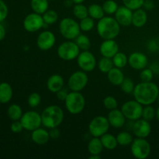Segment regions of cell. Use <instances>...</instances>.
Masks as SVG:
<instances>
[{
  "mask_svg": "<svg viewBox=\"0 0 159 159\" xmlns=\"http://www.w3.org/2000/svg\"><path fill=\"white\" fill-rule=\"evenodd\" d=\"M77 63L79 68L85 72L94 70L96 66V60L93 54L88 51L80 53L77 57Z\"/></svg>",
  "mask_w": 159,
  "mask_h": 159,
  "instance_id": "obj_13",
  "label": "cell"
},
{
  "mask_svg": "<svg viewBox=\"0 0 159 159\" xmlns=\"http://www.w3.org/2000/svg\"><path fill=\"white\" fill-rule=\"evenodd\" d=\"M158 99L159 100V96H158Z\"/></svg>",
  "mask_w": 159,
  "mask_h": 159,
  "instance_id": "obj_55",
  "label": "cell"
},
{
  "mask_svg": "<svg viewBox=\"0 0 159 159\" xmlns=\"http://www.w3.org/2000/svg\"><path fill=\"white\" fill-rule=\"evenodd\" d=\"M143 6L147 10H152V9H153L155 8V3H154V2L152 0H144Z\"/></svg>",
  "mask_w": 159,
  "mask_h": 159,
  "instance_id": "obj_49",
  "label": "cell"
},
{
  "mask_svg": "<svg viewBox=\"0 0 159 159\" xmlns=\"http://www.w3.org/2000/svg\"><path fill=\"white\" fill-rule=\"evenodd\" d=\"M12 88L8 82L0 83V102L2 104L8 103L12 97Z\"/></svg>",
  "mask_w": 159,
  "mask_h": 159,
  "instance_id": "obj_23",
  "label": "cell"
},
{
  "mask_svg": "<svg viewBox=\"0 0 159 159\" xmlns=\"http://www.w3.org/2000/svg\"><path fill=\"white\" fill-rule=\"evenodd\" d=\"M120 31V25L117 20L111 16H104L99 20L97 32L104 40H113L116 38Z\"/></svg>",
  "mask_w": 159,
  "mask_h": 159,
  "instance_id": "obj_2",
  "label": "cell"
},
{
  "mask_svg": "<svg viewBox=\"0 0 159 159\" xmlns=\"http://www.w3.org/2000/svg\"><path fill=\"white\" fill-rule=\"evenodd\" d=\"M148 21V15L145 10L138 9L134 10L132 16V24L136 27L140 28L144 26Z\"/></svg>",
  "mask_w": 159,
  "mask_h": 159,
  "instance_id": "obj_22",
  "label": "cell"
},
{
  "mask_svg": "<svg viewBox=\"0 0 159 159\" xmlns=\"http://www.w3.org/2000/svg\"><path fill=\"white\" fill-rule=\"evenodd\" d=\"M107 78L111 84L113 85H120L124 79V73L119 68H113L108 73Z\"/></svg>",
  "mask_w": 159,
  "mask_h": 159,
  "instance_id": "obj_24",
  "label": "cell"
},
{
  "mask_svg": "<svg viewBox=\"0 0 159 159\" xmlns=\"http://www.w3.org/2000/svg\"><path fill=\"white\" fill-rule=\"evenodd\" d=\"M1 104H2V103H1V102H0V106H1Z\"/></svg>",
  "mask_w": 159,
  "mask_h": 159,
  "instance_id": "obj_56",
  "label": "cell"
},
{
  "mask_svg": "<svg viewBox=\"0 0 159 159\" xmlns=\"http://www.w3.org/2000/svg\"><path fill=\"white\" fill-rule=\"evenodd\" d=\"M107 119H108L110 126L114 128H121L124 127V124H125L126 117L121 110L114 109V110H110Z\"/></svg>",
  "mask_w": 159,
  "mask_h": 159,
  "instance_id": "obj_19",
  "label": "cell"
},
{
  "mask_svg": "<svg viewBox=\"0 0 159 159\" xmlns=\"http://www.w3.org/2000/svg\"><path fill=\"white\" fill-rule=\"evenodd\" d=\"M157 40H152L148 43V48L152 51H157L159 50V45L157 44L158 43Z\"/></svg>",
  "mask_w": 159,
  "mask_h": 159,
  "instance_id": "obj_48",
  "label": "cell"
},
{
  "mask_svg": "<svg viewBox=\"0 0 159 159\" xmlns=\"http://www.w3.org/2000/svg\"><path fill=\"white\" fill-rule=\"evenodd\" d=\"M156 117H157V119L159 120V107H158V108L156 110Z\"/></svg>",
  "mask_w": 159,
  "mask_h": 159,
  "instance_id": "obj_54",
  "label": "cell"
},
{
  "mask_svg": "<svg viewBox=\"0 0 159 159\" xmlns=\"http://www.w3.org/2000/svg\"><path fill=\"white\" fill-rule=\"evenodd\" d=\"M73 14L76 18L79 19V20H82V19L85 18L88 16L89 11L86 6L81 4H76L73 8Z\"/></svg>",
  "mask_w": 159,
  "mask_h": 159,
  "instance_id": "obj_32",
  "label": "cell"
},
{
  "mask_svg": "<svg viewBox=\"0 0 159 159\" xmlns=\"http://www.w3.org/2000/svg\"><path fill=\"white\" fill-rule=\"evenodd\" d=\"M108 119L103 116H98L93 118L89 124V131L92 136L99 138L107 133L110 128Z\"/></svg>",
  "mask_w": 159,
  "mask_h": 159,
  "instance_id": "obj_6",
  "label": "cell"
},
{
  "mask_svg": "<svg viewBox=\"0 0 159 159\" xmlns=\"http://www.w3.org/2000/svg\"><path fill=\"white\" fill-rule=\"evenodd\" d=\"M6 31L5 26L2 24V23H0V41L2 40L3 39L6 37Z\"/></svg>",
  "mask_w": 159,
  "mask_h": 159,
  "instance_id": "obj_50",
  "label": "cell"
},
{
  "mask_svg": "<svg viewBox=\"0 0 159 159\" xmlns=\"http://www.w3.org/2000/svg\"><path fill=\"white\" fill-rule=\"evenodd\" d=\"M7 115L11 120H20V118L23 116L21 107L17 104H12L8 108Z\"/></svg>",
  "mask_w": 159,
  "mask_h": 159,
  "instance_id": "obj_28",
  "label": "cell"
},
{
  "mask_svg": "<svg viewBox=\"0 0 159 159\" xmlns=\"http://www.w3.org/2000/svg\"><path fill=\"white\" fill-rule=\"evenodd\" d=\"M64 119V112L58 106L51 105L46 107L41 113L42 124L47 128L57 127Z\"/></svg>",
  "mask_w": 159,
  "mask_h": 159,
  "instance_id": "obj_3",
  "label": "cell"
},
{
  "mask_svg": "<svg viewBox=\"0 0 159 159\" xmlns=\"http://www.w3.org/2000/svg\"><path fill=\"white\" fill-rule=\"evenodd\" d=\"M50 138H51V137H50L49 132L45 129L40 128V127L33 130L32 134H31L32 141L35 144H39V145L47 144L49 141Z\"/></svg>",
  "mask_w": 159,
  "mask_h": 159,
  "instance_id": "obj_20",
  "label": "cell"
},
{
  "mask_svg": "<svg viewBox=\"0 0 159 159\" xmlns=\"http://www.w3.org/2000/svg\"><path fill=\"white\" fill-rule=\"evenodd\" d=\"M65 107L71 114H79L83 111L85 107V97L80 92H71L68 93L65 100Z\"/></svg>",
  "mask_w": 159,
  "mask_h": 159,
  "instance_id": "obj_4",
  "label": "cell"
},
{
  "mask_svg": "<svg viewBox=\"0 0 159 159\" xmlns=\"http://www.w3.org/2000/svg\"><path fill=\"white\" fill-rule=\"evenodd\" d=\"M113 61L110 57H103L99 62V68L102 72L108 73L113 68Z\"/></svg>",
  "mask_w": 159,
  "mask_h": 159,
  "instance_id": "obj_33",
  "label": "cell"
},
{
  "mask_svg": "<svg viewBox=\"0 0 159 159\" xmlns=\"http://www.w3.org/2000/svg\"><path fill=\"white\" fill-rule=\"evenodd\" d=\"M89 15L94 20H100L102 17H104V12L102 6H99L98 4H92L88 8Z\"/></svg>",
  "mask_w": 159,
  "mask_h": 159,
  "instance_id": "obj_29",
  "label": "cell"
},
{
  "mask_svg": "<svg viewBox=\"0 0 159 159\" xmlns=\"http://www.w3.org/2000/svg\"><path fill=\"white\" fill-rule=\"evenodd\" d=\"M9 13V9L7 5L6 4L3 0H0V23H2L6 17L8 16Z\"/></svg>",
  "mask_w": 159,
  "mask_h": 159,
  "instance_id": "obj_44",
  "label": "cell"
},
{
  "mask_svg": "<svg viewBox=\"0 0 159 159\" xmlns=\"http://www.w3.org/2000/svg\"><path fill=\"white\" fill-rule=\"evenodd\" d=\"M120 88L124 93L130 94V93H133L135 86L131 79L129 78H124V81L120 85Z\"/></svg>",
  "mask_w": 159,
  "mask_h": 159,
  "instance_id": "obj_38",
  "label": "cell"
},
{
  "mask_svg": "<svg viewBox=\"0 0 159 159\" xmlns=\"http://www.w3.org/2000/svg\"><path fill=\"white\" fill-rule=\"evenodd\" d=\"M133 133L137 138H146L149 136L152 131V127L149 121L144 119H138L134 123L132 127Z\"/></svg>",
  "mask_w": 159,
  "mask_h": 159,
  "instance_id": "obj_15",
  "label": "cell"
},
{
  "mask_svg": "<svg viewBox=\"0 0 159 159\" xmlns=\"http://www.w3.org/2000/svg\"><path fill=\"white\" fill-rule=\"evenodd\" d=\"M64 86V79L59 75H53L47 82V87L51 93H57Z\"/></svg>",
  "mask_w": 159,
  "mask_h": 159,
  "instance_id": "obj_21",
  "label": "cell"
},
{
  "mask_svg": "<svg viewBox=\"0 0 159 159\" xmlns=\"http://www.w3.org/2000/svg\"><path fill=\"white\" fill-rule=\"evenodd\" d=\"M71 1L74 3H75V4H81V3L83 2L85 0H71Z\"/></svg>",
  "mask_w": 159,
  "mask_h": 159,
  "instance_id": "obj_53",
  "label": "cell"
},
{
  "mask_svg": "<svg viewBox=\"0 0 159 159\" xmlns=\"http://www.w3.org/2000/svg\"><path fill=\"white\" fill-rule=\"evenodd\" d=\"M132 10L125 6L118 7L117 10L115 12V19L117 20L120 25L124 26H128L132 24Z\"/></svg>",
  "mask_w": 159,
  "mask_h": 159,
  "instance_id": "obj_17",
  "label": "cell"
},
{
  "mask_svg": "<svg viewBox=\"0 0 159 159\" xmlns=\"http://www.w3.org/2000/svg\"><path fill=\"white\" fill-rule=\"evenodd\" d=\"M128 64L134 69L143 70L148 66V59L143 53L134 52L128 57Z\"/></svg>",
  "mask_w": 159,
  "mask_h": 159,
  "instance_id": "obj_16",
  "label": "cell"
},
{
  "mask_svg": "<svg viewBox=\"0 0 159 159\" xmlns=\"http://www.w3.org/2000/svg\"><path fill=\"white\" fill-rule=\"evenodd\" d=\"M151 69L153 71L154 74H159V62H155L152 64Z\"/></svg>",
  "mask_w": 159,
  "mask_h": 159,
  "instance_id": "obj_51",
  "label": "cell"
},
{
  "mask_svg": "<svg viewBox=\"0 0 159 159\" xmlns=\"http://www.w3.org/2000/svg\"><path fill=\"white\" fill-rule=\"evenodd\" d=\"M61 34L68 40L75 39L80 34L81 28L79 23L71 18H64L59 23Z\"/></svg>",
  "mask_w": 159,
  "mask_h": 159,
  "instance_id": "obj_5",
  "label": "cell"
},
{
  "mask_svg": "<svg viewBox=\"0 0 159 159\" xmlns=\"http://www.w3.org/2000/svg\"><path fill=\"white\" fill-rule=\"evenodd\" d=\"M75 39V43H77L80 49L84 50V51H88L91 47V42H90L89 38L87 36L83 35V34H79Z\"/></svg>",
  "mask_w": 159,
  "mask_h": 159,
  "instance_id": "obj_34",
  "label": "cell"
},
{
  "mask_svg": "<svg viewBox=\"0 0 159 159\" xmlns=\"http://www.w3.org/2000/svg\"><path fill=\"white\" fill-rule=\"evenodd\" d=\"M103 105L107 110H112L117 108L118 103L116 99L113 96H109L103 99Z\"/></svg>",
  "mask_w": 159,
  "mask_h": 159,
  "instance_id": "obj_42",
  "label": "cell"
},
{
  "mask_svg": "<svg viewBox=\"0 0 159 159\" xmlns=\"http://www.w3.org/2000/svg\"><path fill=\"white\" fill-rule=\"evenodd\" d=\"M41 102V96L37 93H33L29 96L27 99V102L30 107H37L40 105Z\"/></svg>",
  "mask_w": 159,
  "mask_h": 159,
  "instance_id": "obj_41",
  "label": "cell"
},
{
  "mask_svg": "<svg viewBox=\"0 0 159 159\" xmlns=\"http://www.w3.org/2000/svg\"><path fill=\"white\" fill-rule=\"evenodd\" d=\"M122 1L124 6L131 10L141 9L144 2V0H122Z\"/></svg>",
  "mask_w": 159,
  "mask_h": 159,
  "instance_id": "obj_40",
  "label": "cell"
},
{
  "mask_svg": "<svg viewBox=\"0 0 159 159\" xmlns=\"http://www.w3.org/2000/svg\"><path fill=\"white\" fill-rule=\"evenodd\" d=\"M156 116V110H155L153 107L151 105L147 106L145 108L143 109L142 117L143 119L146 120L148 121H151Z\"/></svg>",
  "mask_w": 159,
  "mask_h": 159,
  "instance_id": "obj_39",
  "label": "cell"
},
{
  "mask_svg": "<svg viewBox=\"0 0 159 159\" xmlns=\"http://www.w3.org/2000/svg\"><path fill=\"white\" fill-rule=\"evenodd\" d=\"M135 100L141 105L148 106L158 100L159 89L152 82H142L135 86L133 92Z\"/></svg>",
  "mask_w": 159,
  "mask_h": 159,
  "instance_id": "obj_1",
  "label": "cell"
},
{
  "mask_svg": "<svg viewBox=\"0 0 159 159\" xmlns=\"http://www.w3.org/2000/svg\"><path fill=\"white\" fill-rule=\"evenodd\" d=\"M50 137L53 139H57L60 137V130L57 128V127H54V128H51V130L49 132Z\"/></svg>",
  "mask_w": 159,
  "mask_h": 159,
  "instance_id": "obj_47",
  "label": "cell"
},
{
  "mask_svg": "<svg viewBox=\"0 0 159 159\" xmlns=\"http://www.w3.org/2000/svg\"><path fill=\"white\" fill-rule=\"evenodd\" d=\"M20 122L23 129L28 131H33L39 128L42 124L41 115L35 111H28L23 114L20 118Z\"/></svg>",
  "mask_w": 159,
  "mask_h": 159,
  "instance_id": "obj_10",
  "label": "cell"
},
{
  "mask_svg": "<svg viewBox=\"0 0 159 159\" xmlns=\"http://www.w3.org/2000/svg\"><path fill=\"white\" fill-rule=\"evenodd\" d=\"M100 140L103 147L108 150H113L117 147L118 142L116 138H115L113 135L110 134L106 133L105 134L101 136Z\"/></svg>",
  "mask_w": 159,
  "mask_h": 159,
  "instance_id": "obj_26",
  "label": "cell"
},
{
  "mask_svg": "<svg viewBox=\"0 0 159 159\" xmlns=\"http://www.w3.org/2000/svg\"><path fill=\"white\" fill-rule=\"evenodd\" d=\"M79 26H80L81 30L85 31V32H88L93 30V28L94 27V20L92 17H85V18L81 20L80 23H79Z\"/></svg>",
  "mask_w": 159,
  "mask_h": 159,
  "instance_id": "obj_37",
  "label": "cell"
},
{
  "mask_svg": "<svg viewBox=\"0 0 159 159\" xmlns=\"http://www.w3.org/2000/svg\"><path fill=\"white\" fill-rule=\"evenodd\" d=\"M103 148L102 141L99 138L94 137L88 144V151L90 155H100Z\"/></svg>",
  "mask_w": 159,
  "mask_h": 159,
  "instance_id": "obj_25",
  "label": "cell"
},
{
  "mask_svg": "<svg viewBox=\"0 0 159 159\" xmlns=\"http://www.w3.org/2000/svg\"><path fill=\"white\" fill-rule=\"evenodd\" d=\"M43 21H44L45 24L48 25H51L54 24V23L57 21V19H58V15H57V12H55L53 9H49V10H47L43 14Z\"/></svg>",
  "mask_w": 159,
  "mask_h": 159,
  "instance_id": "obj_35",
  "label": "cell"
},
{
  "mask_svg": "<svg viewBox=\"0 0 159 159\" xmlns=\"http://www.w3.org/2000/svg\"><path fill=\"white\" fill-rule=\"evenodd\" d=\"M154 72L151 68H144L140 73V79L142 82H152Z\"/></svg>",
  "mask_w": 159,
  "mask_h": 159,
  "instance_id": "obj_43",
  "label": "cell"
},
{
  "mask_svg": "<svg viewBox=\"0 0 159 159\" xmlns=\"http://www.w3.org/2000/svg\"><path fill=\"white\" fill-rule=\"evenodd\" d=\"M113 65L119 68H124L128 62V58L125 54L122 52H117L113 57Z\"/></svg>",
  "mask_w": 159,
  "mask_h": 159,
  "instance_id": "obj_30",
  "label": "cell"
},
{
  "mask_svg": "<svg viewBox=\"0 0 159 159\" xmlns=\"http://www.w3.org/2000/svg\"><path fill=\"white\" fill-rule=\"evenodd\" d=\"M102 9L106 13L110 15L116 12L118 9V5L113 0H107L102 4Z\"/></svg>",
  "mask_w": 159,
  "mask_h": 159,
  "instance_id": "obj_36",
  "label": "cell"
},
{
  "mask_svg": "<svg viewBox=\"0 0 159 159\" xmlns=\"http://www.w3.org/2000/svg\"><path fill=\"white\" fill-rule=\"evenodd\" d=\"M88 80V75L85 71H75L70 76L68 79V88L73 92H80L86 86Z\"/></svg>",
  "mask_w": 159,
  "mask_h": 159,
  "instance_id": "obj_11",
  "label": "cell"
},
{
  "mask_svg": "<svg viewBox=\"0 0 159 159\" xmlns=\"http://www.w3.org/2000/svg\"><path fill=\"white\" fill-rule=\"evenodd\" d=\"M89 158V159H100L101 157L99 156V155H91Z\"/></svg>",
  "mask_w": 159,
  "mask_h": 159,
  "instance_id": "obj_52",
  "label": "cell"
},
{
  "mask_svg": "<svg viewBox=\"0 0 159 159\" xmlns=\"http://www.w3.org/2000/svg\"><path fill=\"white\" fill-rule=\"evenodd\" d=\"M121 111L127 119L137 120L142 116L143 107L137 100L127 101L121 107Z\"/></svg>",
  "mask_w": 159,
  "mask_h": 159,
  "instance_id": "obj_9",
  "label": "cell"
},
{
  "mask_svg": "<svg viewBox=\"0 0 159 159\" xmlns=\"http://www.w3.org/2000/svg\"><path fill=\"white\" fill-rule=\"evenodd\" d=\"M44 24L43 16L37 12L28 14L23 20V27L30 33L37 32L41 29Z\"/></svg>",
  "mask_w": 159,
  "mask_h": 159,
  "instance_id": "obj_12",
  "label": "cell"
},
{
  "mask_svg": "<svg viewBox=\"0 0 159 159\" xmlns=\"http://www.w3.org/2000/svg\"><path fill=\"white\" fill-rule=\"evenodd\" d=\"M101 54L106 57H113V56L119 51V47L117 43L114 40H104L101 43L99 48Z\"/></svg>",
  "mask_w": 159,
  "mask_h": 159,
  "instance_id": "obj_18",
  "label": "cell"
},
{
  "mask_svg": "<svg viewBox=\"0 0 159 159\" xmlns=\"http://www.w3.org/2000/svg\"><path fill=\"white\" fill-rule=\"evenodd\" d=\"M55 41L54 34L51 31L45 30L39 34L37 39V45L41 51H48L54 47Z\"/></svg>",
  "mask_w": 159,
  "mask_h": 159,
  "instance_id": "obj_14",
  "label": "cell"
},
{
  "mask_svg": "<svg viewBox=\"0 0 159 159\" xmlns=\"http://www.w3.org/2000/svg\"><path fill=\"white\" fill-rule=\"evenodd\" d=\"M68 92L67 89H63L62 88L61 89L59 90L58 92L57 93V97L59 100L61 101H65L66 99L67 96L68 95Z\"/></svg>",
  "mask_w": 159,
  "mask_h": 159,
  "instance_id": "obj_46",
  "label": "cell"
},
{
  "mask_svg": "<svg viewBox=\"0 0 159 159\" xmlns=\"http://www.w3.org/2000/svg\"><path fill=\"white\" fill-rule=\"evenodd\" d=\"M80 54V48L75 42L66 41L62 43L57 48L59 57L64 61H72Z\"/></svg>",
  "mask_w": 159,
  "mask_h": 159,
  "instance_id": "obj_8",
  "label": "cell"
},
{
  "mask_svg": "<svg viewBox=\"0 0 159 159\" xmlns=\"http://www.w3.org/2000/svg\"><path fill=\"white\" fill-rule=\"evenodd\" d=\"M151 145L145 138H138L133 141L130 146V151L134 158L145 159L150 155Z\"/></svg>",
  "mask_w": 159,
  "mask_h": 159,
  "instance_id": "obj_7",
  "label": "cell"
},
{
  "mask_svg": "<svg viewBox=\"0 0 159 159\" xmlns=\"http://www.w3.org/2000/svg\"><path fill=\"white\" fill-rule=\"evenodd\" d=\"M10 129L13 133H20L23 130V127L22 125L20 120H15L12 123L10 126Z\"/></svg>",
  "mask_w": 159,
  "mask_h": 159,
  "instance_id": "obj_45",
  "label": "cell"
},
{
  "mask_svg": "<svg viewBox=\"0 0 159 159\" xmlns=\"http://www.w3.org/2000/svg\"><path fill=\"white\" fill-rule=\"evenodd\" d=\"M30 6L33 11L38 14H43L48 9V0H31Z\"/></svg>",
  "mask_w": 159,
  "mask_h": 159,
  "instance_id": "obj_27",
  "label": "cell"
},
{
  "mask_svg": "<svg viewBox=\"0 0 159 159\" xmlns=\"http://www.w3.org/2000/svg\"><path fill=\"white\" fill-rule=\"evenodd\" d=\"M116 140H117L118 144L121 146L130 145L134 141L132 135L130 133L126 131L120 132L116 137Z\"/></svg>",
  "mask_w": 159,
  "mask_h": 159,
  "instance_id": "obj_31",
  "label": "cell"
}]
</instances>
